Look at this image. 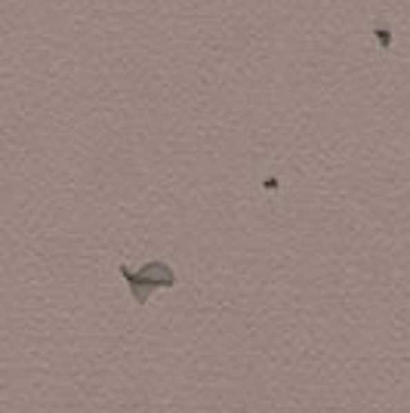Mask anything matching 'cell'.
I'll list each match as a JSON object with an SVG mask.
<instances>
[{"label":"cell","instance_id":"2","mask_svg":"<svg viewBox=\"0 0 410 413\" xmlns=\"http://www.w3.org/2000/svg\"><path fill=\"white\" fill-rule=\"evenodd\" d=\"M373 35H376V41H380V46H392V31L389 28H382V25H373Z\"/></svg>","mask_w":410,"mask_h":413},{"label":"cell","instance_id":"1","mask_svg":"<svg viewBox=\"0 0 410 413\" xmlns=\"http://www.w3.org/2000/svg\"><path fill=\"white\" fill-rule=\"evenodd\" d=\"M117 271H121V278L127 281L130 296H133L136 305L148 302L155 290L176 287V271H173V265L164 262V259H151V262L139 265V269H130V265L121 262V265H117Z\"/></svg>","mask_w":410,"mask_h":413}]
</instances>
